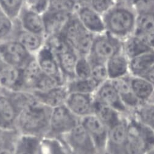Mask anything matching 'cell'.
I'll list each match as a JSON object with an SVG mask.
<instances>
[{
    "label": "cell",
    "instance_id": "1",
    "mask_svg": "<svg viewBox=\"0 0 154 154\" xmlns=\"http://www.w3.org/2000/svg\"><path fill=\"white\" fill-rule=\"evenodd\" d=\"M52 110L36 99L20 113L16 130L20 135L43 140L47 137L49 132Z\"/></svg>",
    "mask_w": 154,
    "mask_h": 154
},
{
    "label": "cell",
    "instance_id": "2",
    "mask_svg": "<svg viewBox=\"0 0 154 154\" xmlns=\"http://www.w3.org/2000/svg\"><path fill=\"white\" fill-rule=\"evenodd\" d=\"M137 17L132 8L121 2L102 15L106 31L122 41L134 34Z\"/></svg>",
    "mask_w": 154,
    "mask_h": 154
},
{
    "label": "cell",
    "instance_id": "3",
    "mask_svg": "<svg viewBox=\"0 0 154 154\" xmlns=\"http://www.w3.org/2000/svg\"><path fill=\"white\" fill-rule=\"evenodd\" d=\"M35 100L33 94L22 91L0 95V128L4 131L16 130L20 113Z\"/></svg>",
    "mask_w": 154,
    "mask_h": 154
},
{
    "label": "cell",
    "instance_id": "4",
    "mask_svg": "<svg viewBox=\"0 0 154 154\" xmlns=\"http://www.w3.org/2000/svg\"><path fill=\"white\" fill-rule=\"evenodd\" d=\"M127 154H146L154 148V132L131 113L127 116Z\"/></svg>",
    "mask_w": 154,
    "mask_h": 154
},
{
    "label": "cell",
    "instance_id": "5",
    "mask_svg": "<svg viewBox=\"0 0 154 154\" xmlns=\"http://www.w3.org/2000/svg\"><path fill=\"white\" fill-rule=\"evenodd\" d=\"M60 35L79 57H87L95 35L87 31L73 14Z\"/></svg>",
    "mask_w": 154,
    "mask_h": 154
},
{
    "label": "cell",
    "instance_id": "6",
    "mask_svg": "<svg viewBox=\"0 0 154 154\" xmlns=\"http://www.w3.org/2000/svg\"><path fill=\"white\" fill-rule=\"evenodd\" d=\"M122 52V41L107 32L95 35L87 56L90 63H103Z\"/></svg>",
    "mask_w": 154,
    "mask_h": 154
},
{
    "label": "cell",
    "instance_id": "7",
    "mask_svg": "<svg viewBox=\"0 0 154 154\" xmlns=\"http://www.w3.org/2000/svg\"><path fill=\"white\" fill-rule=\"evenodd\" d=\"M80 122L81 119L74 115L65 104L55 107L51 112L49 132L46 138L60 140Z\"/></svg>",
    "mask_w": 154,
    "mask_h": 154
},
{
    "label": "cell",
    "instance_id": "8",
    "mask_svg": "<svg viewBox=\"0 0 154 154\" xmlns=\"http://www.w3.org/2000/svg\"><path fill=\"white\" fill-rule=\"evenodd\" d=\"M60 140L70 152L79 154H97L90 137L81 122Z\"/></svg>",
    "mask_w": 154,
    "mask_h": 154
},
{
    "label": "cell",
    "instance_id": "9",
    "mask_svg": "<svg viewBox=\"0 0 154 154\" xmlns=\"http://www.w3.org/2000/svg\"><path fill=\"white\" fill-rule=\"evenodd\" d=\"M81 123L90 137L97 154H104L109 136L108 128L95 115L82 118Z\"/></svg>",
    "mask_w": 154,
    "mask_h": 154
},
{
    "label": "cell",
    "instance_id": "10",
    "mask_svg": "<svg viewBox=\"0 0 154 154\" xmlns=\"http://www.w3.org/2000/svg\"><path fill=\"white\" fill-rule=\"evenodd\" d=\"M96 101L109 107L124 116H129L132 112L122 102L118 91L110 80L102 83L94 94Z\"/></svg>",
    "mask_w": 154,
    "mask_h": 154
},
{
    "label": "cell",
    "instance_id": "11",
    "mask_svg": "<svg viewBox=\"0 0 154 154\" xmlns=\"http://www.w3.org/2000/svg\"><path fill=\"white\" fill-rule=\"evenodd\" d=\"M74 14L84 27L93 34L97 35L106 32L102 15L90 5H78Z\"/></svg>",
    "mask_w": 154,
    "mask_h": 154
},
{
    "label": "cell",
    "instance_id": "12",
    "mask_svg": "<svg viewBox=\"0 0 154 154\" xmlns=\"http://www.w3.org/2000/svg\"><path fill=\"white\" fill-rule=\"evenodd\" d=\"M94 94L82 93H69L65 106L77 117L81 119L86 116L94 115Z\"/></svg>",
    "mask_w": 154,
    "mask_h": 154
},
{
    "label": "cell",
    "instance_id": "13",
    "mask_svg": "<svg viewBox=\"0 0 154 154\" xmlns=\"http://www.w3.org/2000/svg\"><path fill=\"white\" fill-rule=\"evenodd\" d=\"M127 119L109 130V136L105 153L106 154H127Z\"/></svg>",
    "mask_w": 154,
    "mask_h": 154
},
{
    "label": "cell",
    "instance_id": "14",
    "mask_svg": "<svg viewBox=\"0 0 154 154\" xmlns=\"http://www.w3.org/2000/svg\"><path fill=\"white\" fill-rule=\"evenodd\" d=\"M134 35L154 49V9L137 13Z\"/></svg>",
    "mask_w": 154,
    "mask_h": 154
},
{
    "label": "cell",
    "instance_id": "15",
    "mask_svg": "<svg viewBox=\"0 0 154 154\" xmlns=\"http://www.w3.org/2000/svg\"><path fill=\"white\" fill-rule=\"evenodd\" d=\"M68 94L66 85H63L45 92L36 91L33 95L40 103L54 109L65 104Z\"/></svg>",
    "mask_w": 154,
    "mask_h": 154
},
{
    "label": "cell",
    "instance_id": "16",
    "mask_svg": "<svg viewBox=\"0 0 154 154\" xmlns=\"http://www.w3.org/2000/svg\"><path fill=\"white\" fill-rule=\"evenodd\" d=\"M129 75L110 81L118 91L124 104L132 112L139 106L141 102L132 91L129 82Z\"/></svg>",
    "mask_w": 154,
    "mask_h": 154
},
{
    "label": "cell",
    "instance_id": "17",
    "mask_svg": "<svg viewBox=\"0 0 154 154\" xmlns=\"http://www.w3.org/2000/svg\"><path fill=\"white\" fill-rule=\"evenodd\" d=\"M109 80H114L129 75V59L122 52L116 54L106 63Z\"/></svg>",
    "mask_w": 154,
    "mask_h": 154
},
{
    "label": "cell",
    "instance_id": "18",
    "mask_svg": "<svg viewBox=\"0 0 154 154\" xmlns=\"http://www.w3.org/2000/svg\"><path fill=\"white\" fill-rule=\"evenodd\" d=\"M72 14L49 12L45 18V27L46 32L51 36L60 35Z\"/></svg>",
    "mask_w": 154,
    "mask_h": 154
},
{
    "label": "cell",
    "instance_id": "19",
    "mask_svg": "<svg viewBox=\"0 0 154 154\" xmlns=\"http://www.w3.org/2000/svg\"><path fill=\"white\" fill-rule=\"evenodd\" d=\"M94 101V115L106 125L109 130L121 122L126 116L109 107L99 103L95 99Z\"/></svg>",
    "mask_w": 154,
    "mask_h": 154
},
{
    "label": "cell",
    "instance_id": "20",
    "mask_svg": "<svg viewBox=\"0 0 154 154\" xmlns=\"http://www.w3.org/2000/svg\"><path fill=\"white\" fill-rule=\"evenodd\" d=\"M129 62L130 74L141 77L154 65V49L129 59Z\"/></svg>",
    "mask_w": 154,
    "mask_h": 154
},
{
    "label": "cell",
    "instance_id": "21",
    "mask_svg": "<svg viewBox=\"0 0 154 154\" xmlns=\"http://www.w3.org/2000/svg\"><path fill=\"white\" fill-rule=\"evenodd\" d=\"M129 82L133 93L141 103L149 102L154 91V87L141 77L131 74Z\"/></svg>",
    "mask_w": 154,
    "mask_h": 154
},
{
    "label": "cell",
    "instance_id": "22",
    "mask_svg": "<svg viewBox=\"0 0 154 154\" xmlns=\"http://www.w3.org/2000/svg\"><path fill=\"white\" fill-rule=\"evenodd\" d=\"M152 49H153L134 34L122 41V53L129 60Z\"/></svg>",
    "mask_w": 154,
    "mask_h": 154
},
{
    "label": "cell",
    "instance_id": "23",
    "mask_svg": "<svg viewBox=\"0 0 154 154\" xmlns=\"http://www.w3.org/2000/svg\"><path fill=\"white\" fill-rule=\"evenodd\" d=\"M59 66L63 74L68 78L67 82L75 79V68L78 55L71 49L57 55Z\"/></svg>",
    "mask_w": 154,
    "mask_h": 154
},
{
    "label": "cell",
    "instance_id": "24",
    "mask_svg": "<svg viewBox=\"0 0 154 154\" xmlns=\"http://www.w3.org/2000/svg\"><path fill=\"white\" fill-rule=\"evenodd\" d=\"M5 59L9 63L18 65L23 63L28 57L26 48L20 43H11L2 50Z\"/></svg>",
    "mask_w": 154,
    "mask_h": 154
},
{
    "label": "cell",
    "instance_id": "25",
    "mask_svg": "<svg viewBox=\"0 0 154 154\" xmlns=\"http://www.w3.org/2000/svg\"><path fill=\"white\" fill-rule=\"evenodd\" d=\"M65 85L69 93L94 94L101 84L90 78L88 79H74L68 81Z\"/></svg>",
    "mask_w": 154,
    "mask_h": 154
},
{
    "label": "cell",
    "instance_id": "26",
    "mask_svg": "<svg viewBox=\"0 0 154 154\" xmlns=\"http://www.w3.org/2000/svg\"><path fill=\"white\" fill-rule=\"evenodd\" d=\"M53 54H54L51 52L49 49V50H45L43 51L40 64V68L45 74L53 77L65 84L64 79L60 75L59 63L54 59Z\"/></svg>",
    "mask_w": 154,
    "mask_h": 154
},
{
    "label": "cell",
    "instance_id": "27",
    "mask_svg": "<svg viewBox=\"0 0 154 154\" xmlns=\"http://www.w3.org/2000/svg\"><path fill=\"white\" fill-rule=\"evenodd\" d=\"M42 139L20 135L14 154H37L42 146Z\"/></svg>",
    "mask_w": 154,
    "mask_h": 154
},
{
    "label": "cell",
    "instance_id": "28",
    "mask_svg": "<svg viewBox=\"0 0 154 154\" xmlns=\"http://www.w3.org/2000/svg\"><path fill=\"white\" fill-rule=\"evenodd\" d=\"M23 82L22 73L14 66L0 68V85L8 88H14Z\"/></svg>",
    "mask_w": 154,
    "mask_h": 154
},
{
    "label": "cell",
    "instance_id": "29",
    "mask_svg": "<svg viewBox=\"0 0 154 154\" xmlns=\"http://www.w3.org/2000/svg\"><path fill=\"white\" fill-rule=\"evenodd\" d=\"M134 116L140 122L154 132V104L150 102L141 103L132 112Z\"/></svg>",
    "mask_w": 154,
    "mask_h": 154
},
{
    "label": "cell",
    "instance_id": "30",
    "mask_svg": "<svg viewBox=\"0 0 154 154\" xmlns=\"http://www.w3.org/2000/svg\"><path fill=\"white\" fill-rule=\"evenodd\" d=\"M43 74L35 61L31 62L22 74L23 82L28 87H35L37 82Z\"/></svg>",
    "mask_w": 154,
    "mask_h": 154
},
{
    "label": "cell",
    "instance_id": "31",
    "mask_svg": "<svg viewBox=\"0 0 154 154\" xmlns=\"http://www.w3.org/2000/svg\"><path fill=\"white\" fill-rule=\"evenodd\" d=\"M20 135L17 130L5 131L2 141L0 143V154H14Z\"/></svg>",
    "mask_w": 154,
    "mask_h": 154
},
{
    "label": "cell",
    "instance_id": "32",
    "mask_svg": "<svg viewBox=\"0 0 154 154\" xmlns=\"http://www.w3.org/2000/svg\"><path fill=\"white\" fill-rule=\"evenodd\" d=\"M78 6L77 0H49V12L74 14Z\"/></svg>",
    "mask_w": 154,
    "mask_h": 154
},
{
    "label": "cell",
    "instance_id": "33",
    "mask_svg": "<svg viewBox=\"0 0 154 154\" xmlns=\"http://www.w3.org/2000/svg\"><path fill=\"white\" fill-rule=\"evenodd\" d=\"M45 154H69L68 150L60 140L45 138L42 140Z\"/></svg>",
    "mask_w": 154,
    "mask_h": 154
},
{
    "label": "cell",
    "instance_id": "34",
    "mask_svg": "<svg viewBox=\"0 0 154 154\" xmlns=\"http://www.w3.org/2000/svg\"><path fill=\"white\" fill-rule=\"evenodd\" d=\"M91 65L87 57L79 56L75 68V79L91 78Z\"/></svg>",
    "mask_w": 154,
    "mask_h": 154
},
{
    "label": "cell",
    "instance_id": "35",
    "mask_svg": "<svg viewBox=\"0 0 154 154\" xmlns=\"http://www.w3.org/2000/svg\"><path fill=\"white\" fill-rule=\"evenodd\" d=\"M91 78L99 84L109 80L108 73L106 63H91Z\"/></svg>",
    "mask_w": 154,
    "mask_h": 154
},
{
    "label": "cell",
    "instance_id": "36",
    "mask_svg": "<svg viewBox=\"0 0 154 154\" xmlns=\"http://www.w3.org/2000/svg\"><path fill=\"white\" fill-rule=\"evenodd\" d=\"M49 48L51 52L56 56L71 48L60 35L51 36Z\"/></svg>",
    "mask_w": 154,
    "mask_h": 154
},
{
    "label": "cell",
    "instance_id": "37",
    "mask_svg": "<svg viewBox=\"0 0 154 154\" xmlns=\"http://www.w3.org/2000/svg\"><path fill=\"white\" fill-rule=\"evenodd\" d=\"M24 25L26 28L31 32L38 33L43 28V24L40 18L35 13H28L24 17Z\"/></svg>",
    "mask_w": 154,
    "mask_h": 154
},
{
    "label": "cell",
    "instance_id": "38",
    "mask_svg": "<svg viewBox=\"0 0 154 154\" xmlns=\"http://www.w3.org/2000/svg\"><path fill=\"white\" fill-rule=\"evenodd\" d=\"M20 43L25 48L34 50L38 48L40 45V38L33 32H22L20 37Z\"/></svg>",
    "mask_w": 154,
    "mask_h": 154
},
{
    "label": "cell",
    "instance_id": "39",
    "mask_svg": "<svg viewBox=\"0 0 154 154\" xmlns=\"http://www.w3.org/2000/svg\"><path fill=\"white\" fill-rule=\"evenodd\" d=\"M11 23L9 18L2 12H0V37L6 35L10 31Z\"/></svg>",
    "mask_w": 154,
    "mask_h": 154
},
{
    "label": "cell",
    "instance_id": "40",
    "mask_svg": "<svg viewBox=\"0 0 154 154\" xmlns=\"http://www.w3.org/2000/svg\"><path fill=\"white\" fill-rule=\"evenodd\" d=\"M21 0H2L3 5L9 11H15L20 6Z\"/></svg>",
    "mask_w": 154,
    "mask_h": 154
},
{
    "label": "cell",
    "instance_id": "41",
    "mask_svg": "<svg viewBox=\"0 0 154 154\" xmlns=\"http://www.w3.org/2000/svg\"><path fill=\"white\" fill-rule=\"evenodd\" d=\"M141 77L145 79L154 87V65Z\"/></svg>",
    "mask_w": 154,
    "mask_h": 154
},
{
    "label": "cell",
    "instance_id": "42",
    "mask_svg": "<svg viewBox=\"0 0 154 154\" xmlns=\"http://www.w3.org/2000/svg\"><path fill=\"white\" fill-rule=\"evenodd\" d=\"M28 2L34 8L40 9L44 8L46 0H28Z\"/></svg>",
    "mask_w": 154,
    "mask_h": 154
},
{
    "label": "cell",
    "instance_id": "43",
    "mask_svg": "<svg viewBox=\"0 0 154 154\" xmlns=\"http://www.w3.org/2000/svg\"><path fill=\"white\" fill-rule=\"evenodd\" d=\"M78 3V5H89L91 0H77Z\"/></svg>",
    "mask_w": 154,
    "mask_h": 154
},
{
    "label": "cell",
    "instance_id": "44",
    "mask_svg": "<svg viewBox=\"0 0 154 154\" xmlns=\"http://www.w3.org/2000/svg\"><path fill=\"white\" fill-rule=\"evenodd\" d=\"M4 132H5V131L2 129L1 128H0V143H1V142L2 141V139H3V135H4Z\"/></svg>",
    "mask_w": 154,
    "mask_h": 154
},
{
    "label": "cell",
    "instance_id": "45",
    "mask_svg": "<svg viewBox=\"0 0 154 154\" xmlns=\"http://www.w3.org/2000/svg\"><path fill=\"white\" fill-rule=\"evenodd\" d=\"M149 102H151V103L154 104V91H153V94H152L150 100H149Z\"/></svg>",
    "mask_w": 154,
    "mask_h": 154
},
{
    "label": "cell",
    "instance_id": "46",
    "mask_svg": "<svg viewBox=\"0 0 154 154\" xmlns=\"http://www.w3.org/2000/svg\"><path fill=\"white\" fill-rule=\"evenodd\" d=\"M37 154H45V152H44V150H43V149L42 146H41L40 149V150H39V151H38V152Z\"/></svg>",
    "mask_w": 154,
    "mask_h": 154
},
{
    "label": "cell",
    "instance_id": "47",
    "mask_svg": "<svg viewBox=\"0 0 154 154\" xmlns=\"http://www.w3.org/2000/svg\"><path fill=\"white\" fill-rule=\"evenodd\" d=\"M146 154H154V148L151 149L150 151H149L147 153H146Z\"/></svg>",
    "mask_w": 154,
    "mask_h": 154
},
{
    "label": "cell",
    "instance_id": "48",
    "mask_svg": "<svg viewBox=\"0 0 154 154\" xmlns=\"http://www.w3.org/2000/svg\"><path fill=\"white\" fill-rule=\"evenodd\" d=\"M69 154H79V153H72V152H69Z\"/></svg>",
    "mask_w": 154,
    "mask_h": 154
}]
</instances>
